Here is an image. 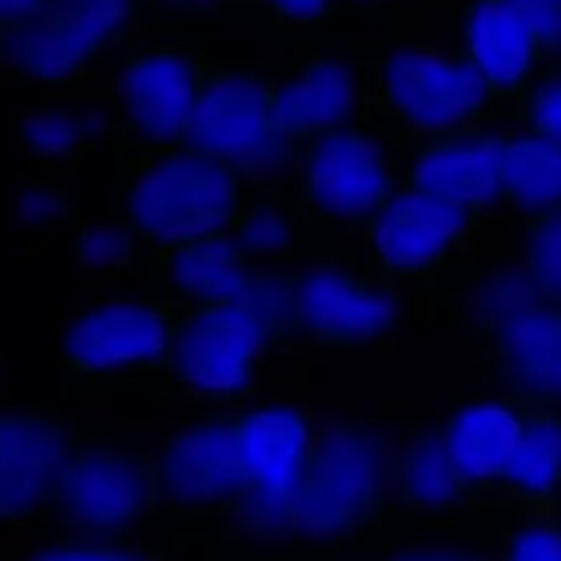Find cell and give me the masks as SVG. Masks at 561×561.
<instances>
[{
  "instance_id": "obj_1",
  "label": "cell",
  "mask_w": 561,
  "mask_h": 561,
  "mask_svg": "<svg viewBox=\"0 0 561 561\" xmlns=\"http://www.w3.org/2000/svg\"><path fill=\"white\" fill-rule=\"evenodd\" d=\"M488 394L561 411V301L507 255H482L449 299Z\"/></svg>"
},
{
  "instance_id": "obj_2",
  "label": "cell",
  "mask_w": 561,
  "mask_h": 561,
  "mask_svg": "<svg viewBox=\"0 0 561 561\" xmlns=\"http://www.w3.org/2000/svg\"><path fill=\"white\" fill-rule=\"evenodd\" d=\"M359 55V124L405 153L438 137L510 124L513 104L485 85L453 47L422 38L378 44Z\"/></svg>"
},
{
  "instance_id": "obj_3",
  "label": "cell",
  "mask_w": 561,
  "mask_h": 561,
  "mask_svg": "<svg viewBox=\"0 0 561 561\" xmlns=\"http://www.w3.org/2000/svg\"><path fill=\"white\" fill-rule=\"evenodd\" d=\"M398 416L351 414L312 427L283 546L376 542L392 520Z\"/></svg>"
},
{
  "instance_id": "obj_4",
  "label": "cell",
  "mask_w": 561,
  "mask_h": 561,
  "mask_svg": "<svg viewBox=\"0 0 561 561\" xmlns=\"http://www.w3.org/2000/svg\"><path fill=\"white\" fill-rule=\"evenodd\" d=\"M257 192L263 186L236 164L173 148L113 175V217L162 250L225 233Z\"/></svg>"
},
{
  "instance_id": "obj_5",
  "label": "cell",
  "mask_w": 561,
  "mask_h": 561,
  "mask_svg": "<svg viewBox=\"0 0 561 561\" xmlns=\"http://www.w3.org/2000/svg\"><path fill=\"white\" fill-rule=\"evenodd\" d=\"M192 310L148 296L99 299L71 310L55 329L60 400L131 394L135 383L168 354Z\"/></svg>"
},
{
  "instance_id": "obj_6",
  "label": "cell",
  "mask_w": 561,
  "mask_h": 561,
  "mask_svg": "<svg viewBox=\"0 0 561 561\" xmlns=\"http://www.w3.org/2000/svg\"><path fill=\"white\" fill-rule=\"evenodd\" d=\"M146 14V0H44L25 22L0 31V77L69 91L104 55L135 42Z\"/></svg>"
},
{
  "instance_id": "obj_7",
  "label": "cell",
  "mask_w": 561,
  "mask_h": 561,
  "mask_svg": "<svg viewBox=\"0 0 561 561\" xmlns=\"http://www.w3.org/2000/svg\"><path fill=\"white\" fill-rule=\"evenodd\" d=\"M151 518H157L151 447L124 444L88 425L38 535L49 542L126 540Z\"/></svg>"
},
{
  "instance_id": "obj_8",
  "label": "cell",
  "mask_w": 561,
  "mask_h": 561,
  "mask_svg": "<svg viewBox=\"0 0 561 561\" xmlns=\"http://www.w3.org/2000/svg\"><path fill=\"white\" fill-rule=\"evenodd\" d=\"M272 75L250 60H203L195 104L179 148L225 159L263 190L290 192L301 142L279 137L266 124Z\"/></svg>"
},
{
  "instance_id": "obj_9",
  "label": "cell",
  "mask_w": 561,
  "mask_h": 561,
  "mask_svg": "<svg viewBox=\"0 0 561 561\" xmlns=\"http://www.w3.org/2000/svg\"><path fill=\"white\" fill-rule=\"evenodd\" d=\"M206 49L197 42H129L110 80L113 175L184 140Z\"/></svg>"
},
{
  "instance_id": "obj_10",
  "label": "cell",
  "mask_w": 561,
  "mask_h": 561,
  "mask_svg": "<svg viewBox=\"0 0 561 561\" xmlns=\"http://www.w3.org/2000/svg\"><path fill=\"white\" fill-rule=\"evenodd\" d=\"M403 184V162L378 131L351 124L301 140L290 201L332 239L359 241Z\"/></svg>"
},
{
  "instance_id": "obj_11",
  "label": "cell",
  "mask_w": 561,
  "mask_h": 561,
  "mask_svg": "<svg viewBox=\"0 0 561 561\" xmlns=\"http://www.w3.org/2000/svg\"><path fill=\"white\" fill-rule=\"evenodd\" d=\"M296 354H365L398 321L403 288L362 261L359 250L334 261L288 268Z\"/></svg>"
},
{
  "instance_id": "obj_12",
  "label": "cell",
  "mask_w": 561,
  "mask_h": 561,
  "mask_svg": "<svg viewBox=\"0 0 561 561\" xmlns=\"http://www.w3.org/2000/svg\"><path fill=\"white\" fill-rule=\"evenodd\" d=\"M157 515L225 520L244 493L239 458V409H201L170 422L151 447Z\"/></svg>"
},
{
  "instance_id": "obj_13",
  "label": "cell",
  "mask_w": 561,
  "mask_h": 561,
  "mask_svg": "<svg viewBox=\"0 0 561 561\" xmlns=\"http://www.w3.org/2000/svg\"><path fill=\"white\" fill-rule=\"evenodd\" d=\"M312 414L299 405L239 409V458L244 493L219 520L228 542H283L290 504L305 471Z\"/></svg>"
},
{
  "instance_id": "obj_14",
  "label": "cell",
  "mask_w": 561,
  "mask_h": 561,
  "mask_svg": "<svg viewBox=\"0 0 561 561\" xmlns=\"http://www.w3.org/2000/svg\"><path fill=\"white\" fill-rule=\"evenodd\" d=\"M488 222V214L442 203L400 184L389 206L359 236V255L403 290H433Z\"/></svg>"
},
{
  "instance_id": "obj_15",
  "label": "cell",
  "mask_w": 561,
  "mask_h": 561,
  "mask_svg": "<svg viewBox=\"0 0 561 561\" xmlns=\"http://www.w3.org/2000/svg\"><path fill=\"white\" fill-rule=\"evenodd\" d=\"M85 427L58 405H0V537L38 535Z\"/></svg>"
},
{
  "instance_id": "obj_16",
  "label": "cell",
  "mask_w": 561,
  "mask_h": 561,
  "mask_svg": "<svg viewBox=\"0 0 561 561\" xmlns=\"http://www.w3.org/2000/svg\"><path fill=\"white\" fill-rule=\"evenodd\" d=\"M524 507L529 504L507 491L480 485L455 463L442 422L398 416L392 518L447 520L458 515Z\"/></svg>"
},
{
  "instance_id": "obj_17",
  "label": "cell",
  "mask_w": 561,
  "mask_h": 561,
  "mask_svg": "<svg viewBox=\"0 0 561 561\" xmlns=\"http://www.w3.org/2000/svg\"><path fill=\"white\" fill-rule=\"evenodd\" d=\"M362 64L356 53L299 49L272 75L266 124L288 140H316L359 124Z\"/></svg>"
},
{
  "instance_id": "obj_18",
  "label": "cell",
  "mask_w": 561,
  "mask_h": 561,
  "mask_svg": "<svg viewBox=\"0 0 561 561\" xmlns=\"http://www.w3.org/2000/svg\"><path fill=\"white\" fill-rule=\"evenodd\" d=\"M453 47L510 104L553 58L535 22L510 0H458L453 5Z\"/></svg>"
},
{
  "instance_id": "obj_19",
  "label": "cell",
  "mask_w": 561,
  "mask_h": 561,
  "mask_svg": "<svg viewBox=\"0 0 561 561\" xmlns=\"http://www.w3.org/2000/svg\"><path fill=\"white\" fill-rule=\"evenodd\" d=\"M507 137L504 126H482L411 148L400 153L403 186L493 219L499 214V168Z\"/></svg>"
},
{
  "instance_id": "obj_20",
  "label": "cell",
  "mask_w": 561,
  "mask_h": 561,
  "mask_svg": "<svg viewBox=\"0 0 561 561\" xmlns=\"http://www.w3.org/2000/svg\"><path fill=\"white\" fill-rule=\"evenodd\" d=\"M263 268L247 261L228 236L214 233L153 252L140 283L148 296L203 312L239 301Z\"/></svg>"
},
{
  "instance_id": "obj_21",
  "label": "cell",
  "mask_w": 561,
  "mask_h": 561,
  "mask_svg": "<svg viewBox=\"0 0 561 561\" xmlns=\"http://www.w3.org/2000/svg\"><path fill=\"white\" fill-rule=\"evenodd\" d=\"M225 236L247 261L268 268H299L356 252L316 228L288 192L277 190L252 195L230 219Z\"/></svg>"
},
{
  "instance_id": "obj_22",
  "label": "cell",
  "mask_w": 561,
  "mask_h": 561,
  "mask_svg": "<svg viewBox=\"0 0 561 561\" xmlns=\"http://www.w3.org/2000/svg\"><path fill=\"white\" fill-rule=\"evenodd\" d=\"M104 137H110V115L88 104H31L16 121L22 157L44 168L75 170Z\"/></svg>"
},
{
  "instance_id": "obj_23",
  "label": "cell",
  "mask_w": 561,
  "mask_h": 561,
  "mask_svg": "<svg viewBox=\"0 0 561 561\" xmlns=\"http://www.w3.org/2000/svg\"><path fill=\"white\" fill-rule=\"evenodd\" d=\"M496 208L507 219L561 208V140L507 137L499 168Z\"/></svg>"
},
{
  "instance_id": "obj_24",
  "label": "cell",
  "mask_w": 561,
  "mask_h": 561,
  "mask_svg": "<svg viewBox=\"0 0 561 561\" xmlns=\"http://www.w3.org/2000/svg\"><path fill=\"white\" fill-rule=\"evenodd\" d=\"M518 405L520 433L504 488L526 504H546L561 493V411Z\"/></svg>"
},
{
  "instance_id": "obj_25",
  "label": "cell",
  "mask_w": 561,
  "mask_h": 561,
  "mask_svg": "<svg viewBox=\"0 0 561 561\" xmlns=\"http://www.w3.org/2000/svg\"><path fill=\"white\" fill-rule=\"evenodd\" d=\"M153 252L157 247L148 244L131 225L115 217L104 222H77L71 236L75 266L91 274L142 279Z\"/></svg>"
},
{
  "instance_id": "obj_26",
  "label": "cell",
  "mask_w": 561,
  "mask_h": 561,
  "mask_svg": "<svg viewBox=\"0 0 561 561\" xmlns=\"http://www.w3.org/2000/svg\"><path fill=\"white\" fill-rule=\"evenodd\" d=\"M504 255L535 288L561 301V208L507 219Z\"/></svg>"
},
{
  "instance_id": "obj_27",
  "label": "cell",
  "mask_w": 561,
  "mask_h": 561,
  "mask_svg": "<svg viewBox=\"0 0 561 561\" xmlns=\"http://www.w3.org/2000/svg\"><path fill=\"white\" fill-rule=\"evenodd\" d=\"M510 124L518 126L520 135L561 140V55L542 64L513 99Z\"/></svg>"
},
{
  "instance_id": "obj_28",
  "label": "cell",
  "mask_w": 561,
  "mask_h": 561,
  "mask_svg": "<svg viewBox=\"0 0 561 561\" xmlns=\"http://www.w3.org/2000/svg\"><path fill=\"white\" fill-rule=\"evenodd\" d=\"M515 513L499 542L502 561H561V515L553 499Z\"/></svg>"
},
{
  "instance_id": "obj_29",
  "label": "cell",
  "mask_w": 561,
  "mask_h": 561,
  "mask_svg": "<svg viewBox=\"0 0 561 561\" xmlns=\"http://www.w3.org/2000/svg\"><path fill=\"white\" fill-rule=\"evenodd\" d=\"M257 20L277 33L323 31L345 16V0H239Z\"/></svg>"
},
{
  "instance_id": "obj_30",
  "label": "cell",
  "mask_w": 561,
  "mask_h": 561,
  "mask_svg": "<svg viewBox=\"0 0 561 561\" xmlns=\"http://www.w3.org/2000/svg\"><path fill=\"white\" fill-rule=\"evenodd\" d=\"M14 219L20 225L82 222L75 190L69 184L47 179L22 181L14 197Z\"/></svg>"
},
{
  "instance_id": "obj_31",
  "label": "cell",
  "mask_w": 561,
  "mask_h": 561,
  "mask_svg": "<svg viewBox=\"0 0 561 561\" xmlns=\"http://www.w3.org/2000/svg\"><path fill=\"white\" fill-rule=\"evenodd\" d=\"M25 561H170V548L148 542L107 540V542H49V548Z\"/></svg>"
},
{
  "instance_id": "obj_32",
  "label": "cell",
  "mask_w": 561,
  "mask_h": 561,
  "mask_svg": "<svg viewBox=\"0 0 561 561\" xmlns=\"http://www.w3.org/2000/svg\"><path fill=\"white\" fill-rule=\"evenodd\" d=\"M381 561H502V548L471 540L420 537V540H403L389 548Z\"/></svg>"
},
{
  "instance_id": "obj_33",
  "label": "cell",
  "mask_w": 561,
  "mask_h": 561,
  "mask_svg": "<svg viewBox=\"0 0 561 561\" xmlns=\"http://www.w3.org/2000/svg\"><path fill=\"white\" fill-rule=\"evenodd\" d=\"M537 25L553 58L561 55V0H510Z\"/></svg>"
},
{
  "instance_id": "obj_34",
  "label": "cell",
  "mask_w": 561,
  "mask_h": 561,
  "mask_svg": "<svg viewBox=\"0 0 561 561\" xmlns=\"http://www.w3.org/2000/svg\"><path fill=\"white\" fill-rule=\"evenodd\" d=\"M148 11H168L181 16H214L239 5V0H146Z\"/></svg>"
},
{
  "instance_id": "obj_35",
  "label": "cell",
  "mask_w": 561,
  "mask_h": 561,
  "mask_svg": "<svg viewBox=\"0 0 561 561\" xmlns=\"http://www.w3.org/2000/svg\"><path fill=\"white\" fill-rule=\"evenodd\" d=\"M44 0H0V31L25 22Z\"/></svg>"
},
{
  "instance_id": "obj_36",
  "label": "cell",
  "mask_w": 561,
  "mask_h": 561,
  "mask_svg": "<svg viewBox=\"0 0 561 561\" xmlns=\"http://www.w3.org/2000/svg\"><path fill=\"white\" fill-rule=\"evenodd\" d=\"M398 0H345V16H362V20H381L394 9Z\"/></svg>"
},
{
  "instance_id": "obj_37",
  "label": "cell",
  "mask_w": 561,
  "mask_h": 561,
  "mask_svg": "<svg viewBox=\"0 0 561 561\" xmlns=\"http://www.w3.org/2000/svg\"><path fill=\"white\" fill-rule=\"evenodd\" d=\"M9 403H14V398H11L9 367H5L3 356H0V405H9Z\"/></svg>"
},
{
  "instance_id": "obj_38",
  "label": "cell",
  "mask_w": 561,
  "mask_h": 561,
  "mask_svg": "<svg viewBox=\"0 0 561 561\" xmlns=\"http://www.w3.org/2000/svg\"><path fill=\"white\" fill-rule=\"evenodd\" d=\"M553 504H557V510H559V515H561V493H559L557 499H553Z\"/></svg>"
}]
</instances>
